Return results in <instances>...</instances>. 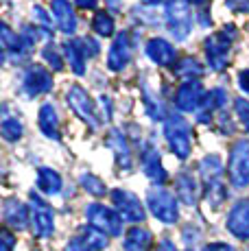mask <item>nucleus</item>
Segmentation results:
<instances>
[{
    "instance_id": "nucleus-3",
    "label": "nucleus",
    "mask_w": 249,
    "mask_h": 251,
    "mask_svg": "<svg viewBox=\"0 0 249 251\" xmlns=\"http://www.w3.org/2000/svg\"><path fill=\"white\" fill-rule=\"evenodd\" d=\"M147 205H149L151 214L162 223H175L179 219V210H177V201L164 188H151L147 192Z\"/></svg>"
},
{
    "instance_id": "nucleus-34",
    "label": "nucleus",
    "mask_w": 249,
    "mask_h": 251,
    "mask_svg": "<svg viewBox=\"0 0 249 251\" xmlns=\"http://www.w3.org/2000/svg\"><path fill=\"white\" fill-rule=\"evenodd\" d=\"M22 42H25V46H33L40 42V33H37V26H26L22 28Z\"/></svg>"
},
{
    "instance_id": "nucleus-12",
    "label": "nucleus",
    "mask_w": 249,
    "mask_h": 251,
    "mask_svg": "<svg viewBox=\"0 0 249 251\" xmlns=\"http://www.w3.org/2000/svg\"><path fill=\"white\" fill-rule=\"evenodd\" d=\"M22 88L28 96H37V94H46L52 90V75L44 66H31L25 75V83Z\"/></svg>"
},
{
    "instance_id": "nucleus-37",
    "label": "nucleus",
    "mask_w": 249,
    "mask_h": 251,
    "mask_svg": "<svg viewBox=\"0 0 249 251\" xmlns=\"http://www.w3.org/2000/svg\"><path fill=\"white\" fill-rule=\"evenodd\" d=\"M0 245H2V251H11L13 245H16V236H13L7 227L0 231Z\"/></svg>"
},
{
    "instance_id": "nucleus-8",
    "label": "nucleus",
    "mask_w": 249,
    "mask_h": 251,
    "mask_svg": "<svg viewBox=\"0 0 249 251\" xmlns=\"http://www.w3.org/2000/svg\"><path fill=\"white\" fill-rule=\"evenodd\" d=\"M31 225L35 236L46 238L55 231V214H52L50 205L42 201L35 192H31Z\"/></svg>"
},
{
    "instance_id": "nucleus-35",
    "label": "nucleus",
    "mask_w": 249,
    "mask_h": 251,
    "mask_svg": "<svg viewBox=\"0 0 249 251\" xmlns=\"http://www.w3.org/2000/svg\"><path fill=\"white\" fill-rule=\"evenodd\" d=\"M81 46H83L85 57H97V55H99V50H100L99 42H97V40H92V37H81Z\"/></svg>"
},
{
    "instance_id": "nucleus-26",
    "label": "nucleus",
    "mask_w": 249,
    "mask_h": 251,
    "mask_svg": "<svg viewBox=\"0 0 249 251\" xmlns=\"http://www.w3.org/2000/svg\"><path fill=\"white\" fill-rule=\"evenodd\" d=\"M175 75L181 76V79H186V81H197L199 76L203 75V68H201V64L197 59L184 57V59H179L175 64Z\"/></svg>"
},
{
    "instance_id": "nucleus-7",
    "label": "nucleus",
    "mask_w": 249,
    "mask_h": 251,
    "mask_svg": "<svg viewBox=\"0 0 249 251\" xmlns=\"http://www.w3.org/2000/svg\"><path fill=\"white\" fill-rule=\"evenodd\" d=\"M66 99H68L70 107L75 109V114L79 116L83 123L90 125V129L99 127L100 120H99V114H97V105H94V100L90 99V94L81 88V85H73V88L68 90V94H66Z\"/></svg>"
},
{
    "instance_id": "nucleus-36",
    "label": "nucleus",
    "mask_w": 249,
    "mask_h": 251,
    "mask_svg": "<svg viewBox=\"0 0 249 251\" xmlns=\"http://www.w3.org/2000/svg\"><path fill=\"white\" fill-rule=\"evenodd\" d=\"M225 4L234 13H249V0H225Z\"/></svg>"
},
{
    "instance_id": "nucleus-16",
    "label": "nucleus",
    "mask_w": 249,
    "mask_h": 251,
    "mask_svg": "<svg viewBox=\"0 0 249 251\" xmlns=\"http://www.w3.org/2000/svg\"><path fill=\"white\" fill-rule=\"evenodd\" d=\"M147 55H149V59L157 66H173L177 52L166 40H162V37H153V40L147 42Z\"/></svg>"
},
{
    "instance_id": "nucleus-5",
    "label": "nucleus",
    "mask_w": 249,
    "mask_h": 251,
    "mask_svg": "<svg viewBox=\"0 0 249 251\" xmlns=\"http://www.w3.org/2000/svg\"><path fill=\"white\" fill-rule=\"evenodd\" d=\"M227 175H229L232 186H236V188L249 186V142L247 140H238L234 144L232 153H229Z\"/></svg>"
},
{
    "instance_id": "nucleus-39",
    "label": "nucleus",
    "mask_w": 249,
    "mask_h": 251,
    "mask_svg": "<svg viewBox=\"0 0 249 251\" xmlns=\"http://www.w3.org/2000/svg\"><path fill=\"white\" fill-rule=\"evenodd\" d=\"M238 85H241L243 92L249 94V70H243L241 75H238Z\"/></svg>"
},
{
    "instance_id": "nucleus-40",
    "label": "nucleus",
    "mask_w": 249,
    "mask_h": 251,
    "mask_svg": "<svg viewBox=\"0 0 249 251\" xmlns=\"http://www.w3.org/2000/svg\"><path fill=\"white\" fill-rule=\"evenodd\" d=\"M75 2L79 4L81 9H94V7H97L99 0H75Z\"/></svg>"
},
{
    "instance_id": "nucleus-17",
    "label": "nucleus",
    "mask_w": 249,
    "mask_h": 251,
    "mask_svg": "<svg viewBox=\"0 0 249 251\" xmlns=\"http://www.w3.org/2000/svg\"><path fill=\"white\" fill-rule=\"evenodd\" d=\"M107 147L114 151V155H116V162L118 166L124 168V171H131V149H129V142L127 138L123 136L118 129H112L107 136Z\"/></svg>"
},
{
    "instance_id": "nucleus-27",
    "label": "nucleus",
    "mask_w": 249,
    "mask_h": 251,
    "mask_svg": "<svg viewBox=\"0 0 249 251\" xmlns=\"http://www.w3.org/2000/svg\"><path fill=\"white\" fill-rule=\"evenodd\" d=\"M0 131H2V138L7 142H16V140L22 138V125L16 116H9L7 114V107H4V118H2V125H0Z\"/></svg>"
},
{
    "instance_id": "nucleus-44",
    "label": "nucleus",
    "mask_w": 249,
    "mask_h": 251,
    "mask_svg": "<svg viewBox=\"0 0 249 251\" xmlns=\"http://www.w3.org/2000/svg\"><path fill=\"white\" fill-rule=\"evenodd\" d=\"M188 2H193V4H205V0H188Z\"/></svg>"
},
{
    "instance_id": "nucleus-4",
    "label": "nucleus",
    "mask_w": 249,
    "mask_h": 251,
    "mask_svg": "<svg viewBox=\"0 0 249 251\" xmlns=\"http://www.w3.org/2000/svg\"><path fill=\"white\" fill-rule=\"evenodd\" d=\"M190 7L188 0H169L166 2V26L177 42H184L190 33Z\"/></svg>"
},
{
    "instance_id": "nucleus-21",
    "label": "nucleus",
    "mask_w": 249,
    "mask_h": 251,
    "mask_svg": "<svg viewBox=\"0 0 249 251\" xmlns=\"http://www.w3.org/2000/svg\"><path fill=\"white\" fill-rule=\"evenodd\" d=\"M199 173L201 179L205 186H214V183H221L223 177V162L219 155H205L199 164Z\"/></svg>"
},
{
    "instance_id": "nucleus-41",
    "label": "nucleus",
    "mask_w": 249,
    "mask_h": 251,
    "mask_svg": "<svg viewBox=\"0 0 249 251\" xmlns=\"http://www.w3.org/2000/svg\"><path fill=\"white\" fill-rule=\"evenodd\" d=\"M157 251H177V247H175L173 243H171V240H162V243H160V249H157Z\"/></svg>"
},
{
    "instance_id": "nucleus-30",
    "label": "nucleus",
    "mask_w": 249,
    "mask_h": 251,
    "mask_svg": "<svg viewBox=\"0 0 249 251\" xmlns=\"http://www.w3.org/2000/svg\"><path fill=\"white\" fill-rule=\"evenodd\" d=\"M81 186H83L85 190H88L90 195H94V197H103L105 192H107L105 183L100 181L97 175H92V173H83V175H81Z\"/></svg>"
},
{
    "instance_id": "nucleus-29",
    "label": "nucleus",
    "mask_w": 249,
    "mask_h": 251,
    "mask_svg": "<svg viewBox=\"0 0 249 251\" xmlns=\"http://www.w3.org/2000/svg\"><path fill=\"white\" fill-rule=\"evenodd\" d=\"M92 28L103 37H109L114 33V18L109 16V11H99L92 20Z\"/></svg>"
},
{
    "instance_id": "nucleus-42",
    "label": "nucleus",
    "mask_w": 249,
    "mask_h": 251,
    "mask_svg": "<svg viewBox=\"0 0 249 251\" xmlns=\"http://www.w3.org/2000/svg\"><path fill=\"white\" fill-rule=\"evenodd\" d=\"M109 2V7H112V11H116L118 7H121V4H118V0H107Z\"/></svg>"
},
{
    "instance_id": "nucleus-33",
    "label": "nucleus",
    "mask_w": 249,
    "mask_h": 251,
    "mask_svg": "<svg viewBox=\"0 0 249 251\" xmlns=\"http://www.w3.org/2000/svg\"><path fill=\"white\" fill-rule=\"evenodd\" d=\"M33 16H35V20L46 28V33H50V28H52V20H50L49 13H46V9H44V7L35 4V7H33Z\"/></svg>"
},
{
    "instance_id": "nucleus-25",
    "label": "nucleus",
    "mask_w": 249,
    "mask_h": 251,
    "mask_svg": "<svg viewBox=\"0 0 249 251\" xmlns=\"http://www.w3.org/2000/svg\"><path fill=\"white\" fill-rule=\"evenodd\" d=\"M37 188L46 195H59L61 192V177L52 168H40L37 173Z\"/></svg>"
},
{
    "instance_id": "nucleus-20",
    "label": "nucleus",
    "mask_w": 249,
    "mask_h": 251,
    "mask_svg": "<svg viewBox=\"0 0 249 251\" xmlns=\"http://www.w3.org/2000/svg\"><path fill=\"white\" fill-rule=\"evenodd\" d=\"M4 221L16 229H25L28 225V207L18 199H7L4 201Z\"/></svg>"
},
{
    "instance_id": "nucleus-45",
    "label": "nucleus",
    "mask_w": 249,
    "mask_h": 251,
    "mask_svg": "<svg viewBox=\"0 0 249 251\" xmlns=\"http://www.w3.org/2000/svg\"><path fill=\"white\" fill-rule=\"evenodd\" d=\"M188 251H190V249H188Z\"/></svg>"
},
{
    "instance_id": "nucleus-15",
    "label": "nucleus",
    "mask_w": 249,
    "mask_h": 251,
    "mask_svg": "<svg viewBox=\"0 0 249 251\" xmlns=\"http://www.w3.org/2000/svg\"><path fill=\"white\" fill-rule=\"evenodd\" d=\"M142 171H145V175L149 177L153 183H157V186H162V183L166 181V171H164V166H162L160 151H157L155 147H147L145 151H142Z\"/></svg>"
},
{
    "instance_id": "nucleus-24",
    "label": "nucleus",
    "mask_w": 249,
    "mask_h": 251,
    "mask_svg": "<svg viewBox=\"0 0 249 251\" xmlns=\"http://www.w3.org/2000/svg\"><path fill=\"white\" fill-rule=\"evenodd\" d=\"M151 231L147 227H131L124 236V251H149Z\"/></svg>"
},
{
    "instance_id": "nucleus-22",
    "label": "nucleus",
    "mask_w": 249,
    "mask_h": 251,
    "mask_svg": "<svg viewBox=\"0 0 249 251\" xmlns=\"http://www.w3.org/2000/svg\"><path fill=\"white\" fill-rule=\"evenodd\" d=\"M40 129L46 138L50 140H59L61 138V129H59V118L52 105H42L40 109Z\"/></svg>"
},
{
    "instance_id": "nucleus-11",
    "label": "nucleus",
    "mask_w": 249,
    "mask_h": 251,
    "mask_svg": "<svg viewBox=\"0 0 249 251\" xmlns=\"http://www.w3.org/2000/svg\"><path fill=\"white\" fill-rule=\"evenodd\" d=\"M129 61H131V42L127 33H118L107 52V68L112 72H121L127 68Z\"/></svg>"
},
{
    "instance_id": "nucleus-28",
    "label": "nucleus",
    "mask_w": 249,
    "mask_h": 251,
    "mask_svg": "<svg viewBox=\"0 0 249 251\" xmlns=\"http://www.w3.org/2000/svg\"><path fill=\"white\" fill-rule=\"evenodd\" d=\"M0 37H2V48H4V52H20V50H25V42L20 40V37L16 35V33L11 31V28L7 26V24H2V31H0Z\"/></svg>"
},
{
    "instance_id": "nucleus-31",
    "label": "nucleus",
    "mask_w": 249,
    "mask_h": 251,
    "mask_svg": "<svg viewBox=\"0 0 249 251\" xmlns=\"http://www.w3.org/2000/svg\"><path fill=\"white\" fill-rule=\"evenodd\" d=\"M42 55H44V59L50 64L52 70H57V72L64 70V59H61L59 50H57V46L52 44V42H50V44H46V48L42 50Z\"/></svg>"
},
{
    "instance_id": "nucleus-13",
    "label": "nucleus",
    "mask_w": 249,
    "mask_h": 251,
    "mask_svg": "<svg viewBox=\"0 0 249 251\" xmlns=\"http://www.w3.org/2000/svg\"><path fill=\"white\" fill-rule=\"evenodd\" d=\"M107 247V234L97 227H83L70 243L68 251H100Z\"/></svg>"
},
{
    "instance_id": "nucleus-43",
    "label": "nucleus",
    "mask_w": 249,
    "mask_h": 251,
    "mask_svg": "<svg viewBox=\"0 0 249 251\" xmlns=\"http://www.w3.org/2000/svg\"><path fill=\"white\" fill-rule=\"evenodd\" d=\"M142 2H145V4H157L160 0H142Z\"/></svg>"
},
{
    "instance_id": "nucleus-10",
    "label": "nucleus",
    "mask_w": 249,
    "mask_h": 251,
    "mask_svg": "<svg viewBox=\"0 0 249 251\" xmlns=\"http://www.w3.org/2000/svg\"><path fill=\"white\" fill-rule=\"evenodd\" d=\"M205 90L199 81H186L179 85L175 94V105L181 112H199L201 105L205 103Z\"/></svg>"
},
{
    "instance_id": "nucleus-14",
    "label": "nucleus",
    "mask_w": 249,
    "mask_h": 251,
    "mask_svg": "<svg viewBox=\"0 0 249 251\" xmlns=\"http://www.w3.org/2000/svg\"><path fill=\"white\" fill-rule=\"evenodd\" d=\"M227 229L236 238H249V199L238 201L227 216Z\"/></svg>"
},
{
    "instance_id": "nucleus-19",
    "label": "nucleus",
    "mask_w": 249,
    "mask_h": 251,
    "mask_svg": "<svg viewBox=\"0 0 249 251\" xmlns=\"http://www.w3.org/2000/svg\"><path fill=\"white\" fill-rule=\"evenodd\" d=\"M175 192L186 205H197V199H199V188H197V181H195L193 175L188 173H179L175 179Z\"/></svg>"
},
{
    "instance_id": "nucleus-2",
    "label": "nucleus",
    "mask_w": 249,
    "mask_h": 251,
    "mask_svg": "<svg viewBox=\"0 0 249 251\" xmlns=\"http://www.w3.org/2000/svg\"><path fill=\"white\" fill-rule=\"evenodd\" d=\"M164 136L171 151L179 160H186L190 155V125L181 116H169L164 125Z\"/></svg>"
},
{
    "instance_id": "nucleus-1",
    "label": "nucleus",
    "mask_w": 249,
    "mask_h": 251,
    "mask_svg": "<svg viewBox=\"0 0 249 251\" xmlns=\"http://www.w3.org/2000/svg\"><path fill=\"white\" fill-rule=\"evenodd\" d=\"M234 40H236V26L234 24L223 26V31L214 33L205 40V55H208V64L212 70H223L227 66L229 48H232Z\"/></svg>"
},
{
    "instance_id": "nucleus-6",
    "label": "nucleus",
    "mask_w": 249,
    "mask_h": 251,
    "mask_svg": "<svg viewBox=\"0 0 249 251\" xmlns=\"http://www.w3.org/2000/svg\"><path fill=\"white\" fill-rule=\"evenodd\" d=\"M85 216H88L90 225H92V227H97V229H100L103 234L121 236V231H123V216L118 214L116 210L105 207L100 203H92V205H88V210H85Z\"/></svg>"
},
{
    "instance_id": "nucleus-32",
    "label": "nucleus",
    "mask_w": 249,
    "mask_h": 251,
    "mask_svg": "<svg viewBox=\"0 0 249 251\" xmlns=\"http://www.w3.org/2000/svg\"><path fill=\"white\" fill-rule=\"evenodd\" d=\"M234 109H236V114H238V118H241L243 127L249 131V100L236 99V103H234Z\"/></svg>"
},
{
    "instance_id": "nucleus-18",
    "label": "nucleus",
    "mask_w": 249,
    "mask_h": 251,
    "mask_svg": "<svg viewBox=\"0 0 249 251\" xmlns=\"http://www.w3.org/2000/svg\"><path fill=\"white\" fill-rule=\"evenodd\" d=\"M52 16H55L57 24H59V28L64 33L73 35L76 31V16L68 0H52Z\"/></svg>"
},
{
    "instance_id": "nucleus-38",
    "label": "nucleus",
    "mask_w": 249,
    "mask_h": 251,
    "mask_svg": "<svg viewBox=\"0 0 249 251\" xmlns=\"http://www.w3.org/2000/svg\"><path fill=\"white\" fill-rule=\"evenodd\" d=\"M203 251H234V247L227 245V243H212V245H208Z\"/></svg>"
},
{
    "instance_id": "nucleus-23",
    "label": "nucleus",
    "mask_w": 249,
    "mask_h": 251,
    "mask_svg": "<svg viewBox=\"0 0 249 251\" xmlns=\"http://www.w3.org/2000/svg\"><path fill=\"white\" fill-rule=\"evenodd\" d=\"M64 55H66V59H68L75 75H83L85 72V52H83V46H81V40L64 42Z\"/></svg>"
},
{
    "instance_id": "nucleus-9",
    "label": "nucleus",
    "mask_w": 249,
    "mask_h": 251,
    "mask_svg": "<svg viewBox=\"0 0 249 251\" xmlns=\"http://www.w3.org/2000/svg\"><path fill=\"white\" fill-rule=\"evenodd\" d=\"M112 201H114V205L118 207V214H121L124 221H131V223H142V221H145L147 212H145V207H142L140 199H138L133 192L116 188V190H112Z\"/></svg>"
}]
</instances>
